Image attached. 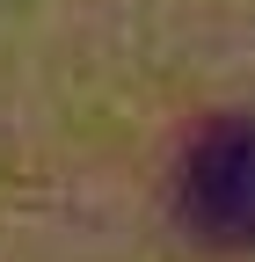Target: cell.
Instances as JSON below:
<instances>
[{"mask_svg": "<svg viewBox=\"0 0 255 262\" xmlns=\"http://www.w3.org/2000/svg\"><path fill=\"white\" fill-rule=\"evenodd\" d=\"M0 262H255V0H0Z\"/></svg>", "mask_w": 255, "mask_h": 262, "instance_id": "6da1fadb", "label": "cell"}]
</instances>
